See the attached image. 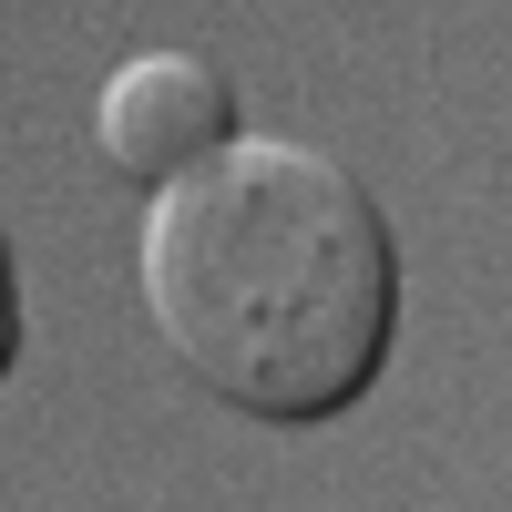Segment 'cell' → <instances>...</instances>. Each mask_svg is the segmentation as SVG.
Returning a JSON list of instances; mask_svg holds the SVG:
<instances>
[{"mask_svg": "<svg viewBox=\"0 0 512 512\" xmlns=\"http://www.w3.org/2000/svg\"><path fill=\"white\" fill-rule=\"evenodd\" d=\"M236 123V93H226V72L205 62V52H134L113 82H103V113H93V134L113 154V175H134V185H175L195 175Z\"/></svg>", "mask_w": 512, "mask_h": 512, "instance_id": "7a4b0ae2", "label": "cell"}, {"mask_svg": "<svg viewBox=\"0 0 512 512\" xmlns=\"http://www.w3.org/2000/svg\"><path fill=\"white\" fill-rule=\"evenodd\" d=\"M144 308L226 410L308 431L390 359L400 246L338 154L236 134L144 205Z\"/></svg>", "mask_w": 512, "mask_h": 512, "instance_id": "6da1fadb", "label": "cell"}]
</instances>
